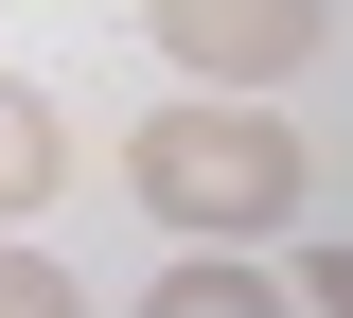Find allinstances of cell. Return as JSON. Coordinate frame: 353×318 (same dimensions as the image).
<instances>
[{"instance_id":"obj_1","label":"cell","mask_w":353,"mask_h":318,"mask_svg":"<svg viewBox=\"0 0 353 318\" xmlns=\"http://www.w3.org/2000/svg\"><path fill=\"white\" fill-rule=\"evenodd\" d=\"M124 177H141V212H159V230L248 248V230L301 212V124H265L248 89H194V106H159V124L124 141Z\"/></svg>"},{"instance_id":"obj_2","label":"cell","mask_w":353,"mask_h":318,"mask_svg":"<svg viewBox=\"0 0 353 318\" xmlns=\"http://www.w3.org/2000/svg\"><path fill=\"white\" fill-rule=\"evenodd\" d=\"M141 18H159V53L194 71V89H283L336 0H141Z\"/></svg>"},{"instance_id":"obj_3","label":"cell","mask_w":353,"mask_h":318,"mask_svg":"<svg viewBox=\"0 0 353 318\" xmlns=\"http://www.w3.org/2000/svg\"><path fill=\"white\" fill-rule=\"evenodd\" d=\"M53 177H71V124H53V89H18V71H0V230H36Z\"/></svg>"},{"instance_id":"obj_4","label":"cell","mask_w":353,"mask_h":318,"mask_svg":"<svg viewBox=\"0 0 353 318\" xmlns=\"http://www.w3.org/2000/svg\"><path fill=\"white\" fill-rule=\"evenodd\" d=\"M141 318H283V283H265V266H230V248H194V266H159V283H141Z\"/></svg>"},{"instance_id":"obj_5","label":"cell","mask_w":353,"mask_h":318,"mask_svg":"<svg viewBox=\"0 0 353 318\" xmlns=\"http://www.w3.org/2000/svg\"><path fill=\"white\" fill-rule=\"evenodd\" d=\"M0 318H71V266H36L18 230H0Z\"/></svg>"},{"instance_id":"obj_6","label":"cell","mask_w":353,"mask_h":318,"mask_svg":"<svg viewBox=\"0 0 353 318\" xmlns=\"http://www.w3.org/2000/svg\"><path fill=\"white\" fill-rule=\"evenodd\" d=\"M318 318H353V248H318Z\"/></svg>"}]
</instances>
